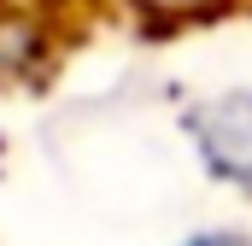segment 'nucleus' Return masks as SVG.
<instances>
[{
    "label": "nucleus",
    "instance_id": "nucleus-1",
    "mask_svg": "<svg viewBox=\"0 0 252 246\" xmlns=\"http://www.w3.org/2000/svg\"><path fill=\"white\" fill-rule=\"evenodd\" d=\"M193 141H199V153L217 176L252 187V94H229L217 106H199Z\"/></svg>",
    "mask_w": 252,
    "mask_h": 246
},
{
    "label": "nucleus",
    "instance_id": "nucleus-2",
    "mask_svg": "<svg viewBox=\"0 0 252 246\" xmlns=\"http://www.w3.org/2000/svg\"><path fill=\"white\" fill-rule=\"evenodd\" d=\"M193 246H252V241H241V235H205V241H193Z\"/></svg>",
    "mask_w": 252,
    "mask_h": 246
}]
</instances>
